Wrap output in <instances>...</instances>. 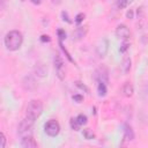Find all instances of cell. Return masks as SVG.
I'll use <instances>...</instances> for the list:
<instances>
[{"mask_svg":"<svg viewBox=\"0 0 148 148\" xmlns=\"http://www.w3.org/2000/svg\"><path fill=\"white\" fill-rule=\"evenodd\" d=\"M0 140H1L0 148H5V146H6V136H5V134H3V133H1V134H0Z\"/></svg>","mask_w":148,"mask_h":148,"instance_id":"19","label":"cell"},{"mask_svg":"<svg viewBox=\"0 0 148 148\" xmlns=\"http://www.w3.org/2000/svg\"><path fill=\"white\" fill-rule=\"evenodd\" d=\"M116 36L121 40H127L131 36V31L125 24H119L116 29Z\"/></svg>","mask_w":148,"mask_h":148,"instance_id":"5","label":"cell"},{"mask_svg":"<svg viewBox=\"0 0 148 148\" xmlns=\"http://www.w3.org/2000/svg\"><path fill=\"white\" fill-rule=\"evenodd\" d=\"M23 43V36L17 30H12L5 36V46L9 51H16L21 47Z\"/></svg>","mask_w":148,"mask_h":148,"instance_id":"1","label":"cell"},{"mask_svg":"<svg viewBox=\"0 0 148 148\" xmlns=\"http://www.w3.org/2000/svg\"><path fill=\"white\" fill-rule=\"evenodd\" d=\"M73 99H75V101H77V103H80V102L82 101V96H80V95H74V96H73Z\"/></svg>","mask_w":148,"mask_h":148,"instance_id":"21","label":"cell"},{"mask_svg":"<svg viewBox=\"0 0 148 148\" xmlns=\"http://www.w3.org/2000/svg\"><path fill=\"white\" fill-rule=\"evenodd\" d=\"M32 127H34V120H31V119H29V118L25 117L18 124L17 132H18V134H20L21 138L31 136L32 135Z\"/></svg>","mask_w":148,"mask_h":148,"instance_id":"3","label":"cell"},{"mask_svg":"<svg viewBox=\"0 0 148 148\" xmlns=\"http://www.w3.org/2000/svg\"><path fill=\"white\" fill-rule=\"evenodd\" d=\"M106 51H108V40L102 39L101 43L97 46V53H98L99 57H104L106 54Z\"/></svg>","mask_w":148,"mask_h":148,"instance_id":"8","label":"cell"},{"mask_svg":"<svg viewBox=\"0 0 148 148\" xmlns=\"http://www.w3.org/2000/svg\"><path fill=\"white\" fill-rule=\"evenodd\" d=\"M76 119H77V121L80 123V125L82 126V125H86L87 124V116L86 114H82V113H80L77 117H76Z\"/></svg>","mask_w":148,"mask_h":148,"instance_id":"15","label":"cell"},{"mask_svg":"<svg viewBox=\"0 0 148 148\" xmlns=\"http://www.w3.org/2000/svg\"><path fill=\"white\" fill-rule=\"evenodd\" d=\"M42 40H43V42H50V37H49L47 35H43V36H42Z\"/></svg>","mask_w":148,"mask_h":148,"instance_id":"22","label":"cell"},{"mask_svg":"<svg viewBox=\"0 0 148 148\" xmlns=\"http://www.w3.org/2000/svg\"><path fill=\"white\" fill-rule=\"evenodd\" d=\"M128 46H130L128 40H123V44H121V46H120L119 51H120V52H125V51L128 49Z\"/></svg>","mask_w":148,"mask_h":148,"instance_id":"16","label":"cell"},{"mask_svg":"<svg viewBox=\"0 0 148 148\" xmlns=\"http://www.w3.org/2000/svg\"><path fill=\"white\" fill-rule=\"evenodd\" d=\"M121 68H123L124 73L130 72V69H131V58H130V57H124V58H123Z\"/></svg>","mask_w":148,"mask_h":148,"instance_id":"10","label":"cell"},{"mask_svg":"<svg viewBox=\"0 0 148 148\" xmlns=\"http://www.w3.org/2000/svg\"><path fill=\"white\" fill-rule=\"evenodd\" d=\"M54 67H56V71H57V74H58L59 79L64 80V77H65V67H64L62 59L59 56H56V58H54Z\"/></svg>","mask_w":148,"mask_h":148,"instance_id":"6","label":"cell"},{"mask_svg":"<svg viewBox=\"0 0 148 148\" xmlns=\"http://www.w3.org/2000/svg\"><path fill=\"white\" fill-rule=\"evenodd\" d=\"M133 91H134L133 86H132L130 82H125L124 86L121 87V92H123V95L126 96V97H131V96L133 95Z\"/></svg>","mask_w":148,"mask_h":148,"instance_id":"9","label":"cell"},{"mask_svg":"<svg viewBox=\"0 0 148 148\" xmlns=\"http://www.w3.org/2000/svg\"><path fill=\"white\" fill-rule=\"evenodd\" d=\"M44 131L50 136H57L59 134V132H60V125H59V123L57 120L51 119V120H49V121L45 123Z\"/></svg>","mask_w":148,"mask_h":148,"instance_id":"4","label":"cell"},{"mask_svg":"<svg viewBox=\"0 0 148 148\" xmlns=\"http://www.w3.org/2000/svg\"><path fill=\"white\" fill-rule=\"evenodd\" d=\"M32 3H35V5H39L40 2H42V0H30Z\"/></svg>","mask_w":148,"mask_h":148,"instance_id":"25","label":"cell"},{"mask_svg":"<svg viewBox=\"0 0 148 148\" xmlns=\"http://www.w3.org/2000/svg\"><path fill=\"white\" fill-rule=\"evenodd\" d=\"M69 125H71V128L74 130V131H79L80 127H81V125H80V123L77 121L76 117H75V118H71V120H69Z\"/></svg>","mask_w":148,"mask_h":148,"instance_id":"13","label":"cell"},{"mask_svg":"<svg viewBox=\"0 0 148 148\" xmlns=\"http://www.w3.org/2000/svg\"><path fill=\"white\" fill-rule=\"evenodd\" d=\"M43 112V104L38 99H31L27 106V114L25 117L31 119V120H36Z\"/></svg>","mask_w":148,"mask_h":148,"instance_id":"2","label":"cell"},{"mask_svg":"<svg viewBox=\"0 0 148 148\" xmlns=\"http://www.w3.org/2000/svg\"><path fill=\"white\" fill-rule=\"evenodd\" d=\"M98 84H97V91H98V95L99 96H105L106 95V83L103 82V81H97Z\"/></svg>","mask_w":148,"mask_h":148,"instance_id":"11","label":"cell"},{"mask_svg":"<svg viewBox=\"0 0 148 148\" xmlns=\"http://www.w3.org/2000/svg\"><path fill=\"white\" fill-rule=\"evenodd\" d=\"M21 146L24 148H34V147H37V142L35 141L32 135L31 136H24V138H22Z\"/></svg>","mask_w":148,"mask_h":148,"instance_id":"7","label":"cell"},{"mask_svg":"<svg viewBox=\"0 0 148 148\" xmlns=\"http://www.w3.org/2000/svg\"><path fill=\"white\" fill-rule=\"evenodd\" d=\"M133 138H134V134H133L132 128H131L130 126L125 125V134H124V139L127 140V141H130V140H133Z\"/></svg>","mask_w":148,"mask_h":148,"instance_id":"12","label":"cell"},{"mask_svg":"<svg viewBox=\"0 0 148 148\" xmlns=\"http://www.w3.org/2000/svg\"><path fill=\"white\" fill-rule=\"evenodd\" d=\"M114 1H116V6L119 9H123L128 5V0H114Z\"/></svg>","mask_w":148,"mask_h":148,"instance_id":"14","label":"cell"},{"mask_svg":"<svg viewBox=\"0 0 148 148\" xmlns=\"http://www.w3.org/2000/svg\"><path fill=\"white\" fill-rule=\"evenodd\" d=\"M83 18H84V14L80 13V14H77V15H76V17H75V22L79 24V23H81V22L83 21Z\"/></svg>","mask_w":148,"mask_h":148,"instance_id":"18","label":"cell"},{"mask_svg":"<svg viewBox=\"0 0 148 148\" xmlns=\"http://www.w3.org/2000/svg\"><path fill=\"white\" fill-rule=\"evenodd\" d=\"M52 1V3H54V5H60L61 2H62V0H51Z\"/></svg>","mask_w":148,"mask_h":148,"instance_id":"23","label":"cell"},{"mask_svg":"<svg viewBox=\"0 0 148 148\" xmlns=\"http://www.w3.org/2000/svg\"><path fill=\"white\" fill-rule=\"evenodd\" d=\"M83 135L86 136V139H88V140H90V139H92L94 138V134L89 131V130H84L83 131Z\"/></svg>","mask_w":148,"mask_h":148,"instance_id":"17","label":"cell"},{"mask_svg":"<svg viewBox=\"0 0 148 148\" xmlns=\"http://www.w3.org/2000/svg\"><path fill=\"white\" fill-rule=\"evenodd\" d=\"M58 34H59V38H60V40H62V39L66 38V34H65V31H62L61 29L58 30Z\"/></svg>","mask_w":148,"mask_h":148,"instance_id":"20","label":"cell"},{"mask_svg":"<svg viewBox=\"0 0 148 148\" xmlns=\"http://www.w3.org/2000/svg\"><path fill=\"white\" fill-rule=\"evenodd\" d=\"M127 17H128V18H132V17H133V12H132V10L127 12Z\"/></svg>","mask_w":148,"mask_h":148,"instance_id":"24","label":"cell"}]
</instances>
